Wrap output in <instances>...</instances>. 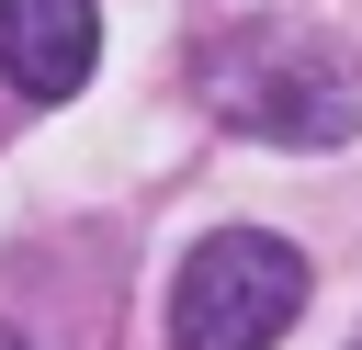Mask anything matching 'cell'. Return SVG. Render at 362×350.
Masks as SVG:
<instances>
[{"label":"cell","mask_w":362,"mask_h":350,"mask_svg":"<svg viewBox=\"0 0 362 350\" xmlns=\"http://www.w3.org/2000/svg\"><path fill=\"white\" fill-rule=\"evenodd\" d=\"M204 102L260 135V147H351L362 135V56L339 34L305 23H238L226 45H204Z\"/></svg>","instance_id":"1"},{"label":"cell","mask_w":362,"mask_h":350,"mask_svg":"<svg viewBox=\"0 0 362 350\" xmlns=\"http://www.w3.org/2000/svg\"><path fill=\"white\" fill-rule=\"evenodd\" d=\"M305 316V248L272 226H215L170 271V350H272Z\"/></svg>","instance_id":"2"},{"label":"cell","mask_w":362,"mask_h":350,"mask_svg":"<svg viewBox=\"0 0 362 350\" xmlns=\"http://www.w3.org/2000/svg\"><path fill=\"white\" fill-rule=\"evenodd\" d=\"M102 68V0H0V79L23 102H79Z\"/></svg>","instance_id":"3"},{"label":"cell","mask_w":362,"mask_h":350,"mask_svg":"<svg viewBox=\"0 0 362 350\" xmlns=\"http://www.w3.org/2000/svg\"><path fill=\"white\" fill-rule=\"evenodd\" d=\"M0 350H34V339H23V327H0Z\"/></svg>","instance_id":"4"}]
</instances>
